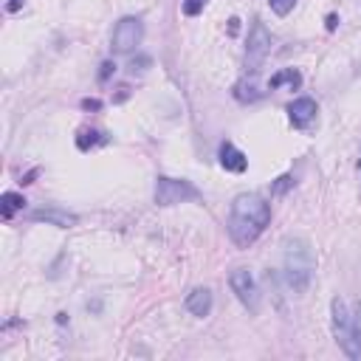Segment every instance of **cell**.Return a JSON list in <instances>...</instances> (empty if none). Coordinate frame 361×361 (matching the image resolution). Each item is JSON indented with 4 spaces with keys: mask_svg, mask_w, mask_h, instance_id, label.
<instances>
[{
    "mask_svg": "<svg viewBox=\"0 0 361 361\" xmlns=\"http://www.w3.org/2000/svg\"><path fill=\"white\" fill-rule=\"evenodd\" d=\"M271 223V206L262 195L257 192H243L231 200V212H228V237L240 245L248 248Z\"/></svg>",
    "mask_w": 361,
    "mask_h": 361,
    "instance_id": "6da1fadb",
    "label": "cell"
},
{
    "mask_svg": "<svg viewBox=\"0 0 361 361\" xmlns=\"http://www.w3.org/2000/svg\"><path fill=\"white\" fill-rule=\"evenodd\" d=\"M313 271H316L313 245L299 234L285 237L282 240V274H285L288 288L293 293H305L313 279Z\"/></svg>",
    "mask_w": 361,
    "mask_h": 361,
    "instance_id": "7a4b0ae2",
    "label": "cell"
},
{
    "mask_svg": "<svg viewBox=\"0 0 361 361\" xmlns=\"http://www.w3.org/2000/svg\"><path fill=\"white\" fill-rule=\"evenodd\" d=\"M186 200H200V189L195 183L169 175L155 178V206H178Z\"/></svg>",
    "mask_w": 361,
    "mask_h": 361,
    "instance_id": "3957f363",
    "label": "cell"
},
{
    "mask_svg": "<svg viewBox=\"0 0 361 361\" xmlns=\"http://www.w3.org/2000/svg\"><path fill=\"white\" fill-rule=\"evenodd\" d=\"M271 31L265 28V23L254 20L251 23V31H248V42H245V71L248 73H257L265 62V56L271 54Z\"/></svg>",
    "mask_w": 361,
    "mask_h": 361,
    "instance_id": "277c9868",
    "label": "cell"
},
{
    "mask_svg": "<svg viewBox=\"0 0 361 361\" xmlns=\"http://www.w3.org/2000/svg\"><path fill=\"white\" fill-rule=\"evenodd\" d=\"M330 319H333V336H336V341L341 344V350L350 355V358H361L358 355V347H355V341H353V316L347 313V305H344V299H333L330 302Z\"/></svg>",
    "mask_w": 361,
    "mask_h": 361,
    "instance_id": "5b68a950",
    "label": "cell"
},
{
    "mask_svg": "<svg viewBox=\"0 0 361 361\" xmlns=\"http://www.w3.org/2000/svg\"><path fill=\"white\" fill-rule=\"evenodd\" d=\"M144 39V23L138 17H121L113 28V39L110 48L113 54H130L133 48H138Z\"/></svg>",
    "mask_w": 361,
    "mask_h": 361,
    "instance_id": "8992f818",
    "label": "cell"
},
{
    "mask_svg": "<svg viewBox=\"0 0 361 361\" xmlns=\"http://www.w3.org/2000/svg\"><path fill=\"white\" fill-rule=\"evenodd\" d=\"M228 285H231V290H234V296L240 299L243 307H248L251 313L259 310V288H257L248 268H234L228 274Z\"/></svg>",
    "mask_w": 361,
    "mask_h": 361,
    "instance_id": "52a82bcc",
    "label": "cell"
},
{
    "mask_svg": "<svg viewBox=\"0 0 361 361\" xmlns=\"http://www.w3.org/2000/svg\"><path fill=\"white\" fill-rule=\"evenodd\" d=\"M288 118H290L293 127L305 130V127L316 118V102H313L310 96H299V99H293V102L288 104Z\"/></svg>",
    "mask_w": 361,
    "mask_h": 361,
    "instance_id": "ba28073f",
    "label": "cell"
},
{
    "mask_svg": "<svg viewBox=\"0 0 361 361\" xmlns=\"http://www.w3.org/2000/svg\"><path fill=\"white\" fill-rule=\"evenodd\" d=\"M34 223H48V226H56V228H71V226H76V214H71V212H65V209H56V206H48V209H37V212H31L28 214Z\"/></svg>",
    "mask_w": 361,
    "mask_h": 361,
    "instance_id": "9c48e42d",
    "label": "cell"
},
{
    "mask_svg": "<svg viewBox=\"0 0 361 361\" xmlns=\"http://www.w3.org/2000/svg\"><path fill=\"white\" fill-rule=\"evenodd\" d=\"M217 155H220V164H223L226 172H245V169H248V158H245V152H240L231 141H223Z\"/></svg>",
    "mask_w": 361,
    "mask_h": 361,
    "instance_id": "30bf717a",
    "label": "cell"
},
{
    "mask_svg": "<svg viewBox=\"0 0 361 361\" xmlns=\"http://www.w3.org/2000/svg\"><path fill=\"white\" fill-rule=\"evenodd\" d=\"M186 310L192 313V316H209L212 313V290L209 288H195V290H189L186 293Z\"/></svg>",
    "mask_w": 361,
    "mask_h": 361,
    "instance_id": "8fae6325",
    "label": "cell"
},
{
    "mask_svg": "<svg viewBox=\"0 0 361 361\" xmlns=\"http://www.w3.org/2000/svg\"><path fill=\"white\" fill-rule=\"evenodd\" d=\"M279 85H290V90H293V87L302 85V73H299L296 68H285V71H279V73H274V76L268 79V87H271V90H276Z\"/></svg>",
    "mask_w": 361,
    "mask_h": 361,
    "instance_id": "7c38bea8",
    "label": "cell"
},
{
    "mask_svg": "<svg viewBox=\"0 0 361 361\" xmlns=\"http://www.w3.org/2000/svg\"><path fill=\"white\" fill-rule=\"evenodd\" d=\"M23 206H25V197H23V195H17V192H6V195L0 197V214H3V220H11L14 212H20Z\"/></svg>",
    "mask_w": 361,
    "mask_h": 361,
    "instance_id": "4fadbf2b",
    "label": "cell"
},
{
    "mask_svg": "<svg viewBox=\"0 0 361 361\" xmlns=\"http://www.w3.org/2000/svg\"><path fill=\"white\" fill-rule=\"evenodd\" d=\"M104 138H99V133L96 130H82L79 133V138H76V147L79 149H87V147H93V144H102Z\"/></svg>",
    "mask_w": 361,
    "mask_h": 361,
    "instance_id": "5bb4252c",
    "label": "cell"
},
{
    "mask_svg": "<svg viewBox=\"0 0 361 361\" xmlns=\"http://www.w3.org/2000/svg\"><path fill=\"white\" fill-rule=\"evenodd\" d=\"M353 341H355L358 355H361V302L355 305V313H353Z\"/></svg>",
    "mask_w": 361,
    "mask_h": 361,
    "instance_id": "9a60e30c",
    "label": "cell"
},
{
    "mask_svg": "<svg viewBox=\"0 0 361 361\" xmlns=\"http://www.w3.org/2000/svg\"><path fill=\"white\" fill-rule=\"evenodd\" d=\"M290 186H293V175H279L274 180V186H271V195H285Z\"/></svg>",
    "mask_w": 361,
    "mask_h": 361,
    "instance_id": "2e32d148",
    "label": "cell"
},
{
    "mask_svg": "<svg viewBox=\"0 0 361 361\" xmlns=\"http://www.w3.org/2000/svg\"><path fill=\"white\" fill-rule=\"evenodd\" d=\"M203 6H206V0H183V14L186 17H197L203 11Z\"/></svg>",
    "mask_w": 361,
    "mask_h": 361,
    "instance_id": "e0dca14e",
    "label": "cell"
},
{
    "mask_svg": "<svg viewBox=\"0 0 361 361\" xmlns=\"http://www.w3.org/2000/svg\"><path fill=\"white\" fill-rule=\"evenodd\" d=\"M268 6H271V8H274L279 17H285V14H288V11L296 6V0H268Z\"/></svg>",
    "mask_w": 361,
    "mask_h": 361,
    "instance_id": "ac0fdd59",
    "label": "cell"
},
{
    "mask_svg": "<svg viewBox=\"0 0 361 361\" xmlns=\"http://www.w3.org/2000/svg\"><path fill=\"white\" fill-rule=\"evenodd\" d=\"M110 73H116V62H102V71H99V82H107L110 79Z\"/></svg>",
    "mask_w": 361,
    "mask_h": 361,
    "instance_id": "d6986e66",
    "label": "cell"
},
{
    "mask_svg": "<svg viewBox=\"0 0 361 361\" xmlns=\"http://www.w3.org/2000/svg\"><path fill=\"white\" fill-rule=\"evenodd\" d=\"M82 107H85V110H99V107H102V102H99V99H85V102H82Z\"/></svg>",
    "mask_w": 361,
    "mask_h": 361,
    "instance_id": "ffe728a7",
    "label": "cell"
},
{
    "mask_svg": "<svg viewBox=\"0 0 361 361\" xmlns=\"http://www.w3.org/2000/svg\"><path fill=\"white\" fill-rule=\"evenodd\" d=\"M23 3H25V0H8V3H6V8H8V11H20V8H23Z\"/></svg>",
    "mask_w": 361,
    "mask_h": 361,
    "instance_id": "44dd1931",
    "label": "cell"
},
{
    "mask_svg": "<svg viewBox=\"0 0 361 361\" xmlns=\"http://www.w3.org/2000/svg\"><path fill=\"white\" fill-rule=\"evenodd\" d=\"M336 23H338V17H336V14H330V17H327V31H333V28H336Z\"/></svg>",
    "mask_w": 361,
    "mask_h": 361,
    "instance_id": "7402d4cb",
    "label": "cell"
}]
</instances>
